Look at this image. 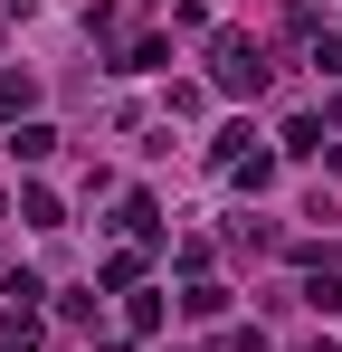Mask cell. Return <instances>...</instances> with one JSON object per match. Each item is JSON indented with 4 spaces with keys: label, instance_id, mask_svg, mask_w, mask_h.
Listing matches in <instances>:
<instances>
[{
    "label": "cell",
    "instance_id": "6da1fadb",
    "mask_svg": "<svg viewBox=\"0 0 342 352\" xmlns=\"http://www.w3.org/2000/svg\"><path fill=\"white\" fill-rule=\"evenodd\" d=\"M209 67H219V86H228V96H257V86H266L257 38H219V48H209Z\"/></svg>",
    "mask_w": 342,
    "mask_h": 352
},
{
    "label": "cell",
    "instance_id": "7a4b0ae2",
    "mask_svg": "<svg viewBox=\"0 0 342 352\" xmlns=\"http://www.w3.org/2000/svg\"><path fill=\"white\" fill-rule=\"evenodd\" d=\"M314 305H342V257H314V276H304Z\"/></svg>",
    "mask_w": 342,
    "mask_h": 352
},
{
    "label": "cell",
    "instance_id": "3957f363",
    "mask_svg": "<svg viewBox=\"0 0 342 352\" xmlns=\"http://www.w3.org/2000/svg\"><path fill=\"white\" fill-rule=\"evenodd\" d=\"M10 153H19V162H48L57 133H48V124H19V133H10Z\"/></svg>",
    "mask_w": 342,
    "mask_h": 352
},
{
    "label": "cell",
    "instance_id": "277c9868",
    "mask_svg": "<svg viewBox=\"0 0 342 352\" xmlns=\"http://www.w3.org/2000/svg\"><path fill=\"white\" fill-rule=\"evenodd\" d=\"M29 96H38V86H29V76H0V115H19V105H29Z\"/></svg>",
    "mask_w": 342,
    "mask_h": 352
},
{
    "label": "cell",
    "instance_id": "5b68a950",
    "mask_svg": "<svg viewBox=\"0 0 342 352\" xmlns=\"http://www.w3.org/2000/svg\"><path fill=\"white\" fill-rule=\"evenodd\" d=\"M228 352H266V343H257V333H238V343H228Z\"/></svg>",
    "mask_w": 342,
    "mask_h": 352
},
{
    "label": "cell",
    "instance_id": "8992f818",
    "mask_svg": "<svg viewBox=\"0 0 342 352\" xmlns=\"http://www.w3.org/2000/svg\"><path fill=\"white\" fill-rule=\"evenodd\" d=\"M304 352H342V343H304Z\"/></svg>",
    "mask_w": 342,
    "mask_h": 352
}]
</instances>
